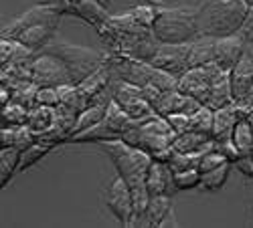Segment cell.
<instances>
[{
  "instance_id": "1",
  "label": "cell",
  "mask_w": 253,
  "mask_h": 228,
  "mask_svg": "<svg viewBox=\"0 0 253 228\" xmlns=\"http://www.w3.org/2000/svg\"><path fill=\"white\" fill-rule=\"evenodd\" d=\"M176 135L178 133L170 128L168 119L154 113L144 119H132L128 130L124 131L122 139L128 141L130 146L146 150L152 156V160L168 163V160H170V156L174 152L172 146H174Z\"/></svg>"
},
{
  "instance_id": "2",
  "label": "cell",
  "mask_w": 253,
  "mask_h": 228,
  "mask_svg": "<svg viewBox=\"0 0 253 228\" xmlns=\"http://www.w3.org/2000/svg\"><path fill=\"white\" fill-rule=\"evenodd\" d=\"M249 10L245 0H205L197 8L199 34L205 36H229L235 34Z\"/></svg>"
},
{
  "instance_id": "3",
  "label": "cell",
  "mask_w": 253,
  "mask_h": 228,
  "mask_svg": "<svg viewBox=\"0 0 253 228\" xmlns=\"http://www.w3.org/2000/svg\"><path fill=\"white\" fill-rule=\"evenodd\" d=\"M99 146L114 162L118 176H122L128 182L130 188H138V186L146 184V174H148V168L154 162L148 152L142 148H136V146H130V143L124 139L101 141Z\"/></svg>"
},
{
  "instance_id": "4",
  "label": "cell",
  "mask_w": 253,
  "mask_h": 228,
  "mask_svg": "<svg viewBox=\"0 0 253 228\" xmlns=\"http://www.w3.org/2000/svg\"><path fill=\"white\" fill-rule=\"evenodd\" d=\"M197 8L199 6H160L152 27L154 36L160 43H191L195 36H199Z\"/></svg>"
},
{
  "instance_id": "5",
  "label": "cell",
  "mask_w": 253,
  "mask_h": 228,
  "mask_svg": "<svg viewBox=\"0 0 253 228\" xmlns=\"http://www.w3.org/2000/svg\"><path fill=\"white\" fill-rule=\"evenodd\" d=\"M43 51L55 53L57 57L65 61V65L75 83H81L93 71H97L108 61V55H110V53H99L89 47H79V45L67 43V40H51Z\"/></svg>"
},
{
  "instance_id": "6",
  "label": "cell",
  "mask_w": 253,
  "mask_h": 228,
  "mask_svg": "<svg viewBox=\"0 0 253 228\" xmlns=\"http://www.w3.org/2000/svg\"><path fill=\"white\" fill-rule=\"evenodd\" d=\"M132 117L126 113L114 99H110L108 111H105V117L95 123L93 128H89L87 131H83L79 135H73L71 141H110V139H122L124 131L128 130Z\"/></svg>"
},
{
  "instance_id": "7",
  "label": "cell",
  "mask_w": 253,
  "mask_h": 228,
  "mask_svg": "<svg viewBox=\"0 0 253 228\" xmlns=\"http://www.w3.org/2000/svg\"><path fill=\"white\" fill-rule=\"evenodd\" d=\"M229 71H225L219 63L211 61V63L199 65V67H188L180 77H178V89L186 95H191L195 99H199L201 103H205L209 89L215 85V83L227 75Z\"/></svg>"
},
{
  "instance_id": "8",
  "label": "cell",
  "mask_w": 253,
  "mask_h": 228,
  "mask_svg": "<svg viewBox=\"0 0 253 228\" xmlns=\"http://www.w3.org/2000/svg\"><path fill=\"white\" fill-rule=\"evenodd\" d=\"M31 79L39 87H45V85L61 87V85H67V83H75L65 61L49 51H41L35 57L31 65Z\"/></svg>"
},
{
  "instance_id": "9",
  "label": "cell",
  "mask_w": 253,
  "mask_h": 228,
  "mask_svg": "<svg viewBox=\"0 0 253 228\" xmlns=\"http://www.w3.org/2000/svg\"><path fill=\"white\" fill-rule=\"evenodd\" d=\"M112 99L132 119H144L156 113L152 103L144 97L142 87L134 85V83H128V81H122V79L112 81Z\"/></svg>"
},
{
  "instance_id": "10",
  "label": "cell",
  "mask_w": 253,
  "mask_h": 228,
  "mask_svg": "<svg viewBox=\"0 0 253 228\" xmlns=\"http://www.w3.org/2000/svg\"><path fill=\"white\" fill-rule=\"evenodd\" d=\"M61 10L55 8L49 0L47 2H41V4H35L31 6L27 12L18 14L10 25H6L2 29V38H14V34L18 31H23L27 27H33V25H49V27H59V20H61Z\"/></svg>"
},
{
  "instance_id": "11",
  "label": "cell",
  "mask_w": 253,
  "mask_h": 228,
  "mask_svg": "<svg viewBox=\"0 0 253 228\" xmlns=\"http://www.w3.org/2000/svg\"><path fill=\"white\" fill-rule=\"evenodd\" d=\"M105 204H108L110 212L120 220V224H128V220L134 216V200H132V190L128 182L122 176H118L112 184L108 192H105Z\"/></svg>"
},
{
  "instance_id": "12",
  "label": "cell",
  "mask_w": 253,
  "mask_h": 228,
  "mask_svg": "<svg viewBox=\"0 0 253 228\" xmlns=\"http://www.w3.org/2000/svg\"><path fill=\"white\" fill-rule=\"evenodd\" d=\"M150 63L158 69H164L180 77L188 69V43H180V45L160 43Z\"/></svg>"
},
{
  "instance_id": "13",
  "label": "cell",
  "mask_w": 253,
  "mask_h": 228,
  "mask_svg": "<svg viewBox=\"0 0 253 228\" xmlns=\"http://www.w3.org/2000/svg\"><path fill=\"white\" fill-rule=\"evenodd\" d=\"M203 105V103L191 95H186L182 93L178 87L176 89H170V91H162L154 101H152V107L158 115L166 117V115H170V113H188V115H193L199 107Z\"/></svg>"
},
{
  "instance_id": "14",
  "label": "cell",
  "mask_w": 253,
  "mask_h": 228,
  "mask_svg": "<svg viewBox=\"0 0 253 228\" xmlns=\"http://www.w3.org/2000/svg\"><path fill=\"white\" fill-rule=\"evenodd\" d=\"M146 188H148L150 196H174L178 190L170 165L166 162L154 160L148 168V174H146Z\"/></svg>"
},
{
  "instance_id": "15",
  "label": "cell",
  "mask_w": 253,
  "mask_h": 228,
  "mask_svg": "<svg viewBox=\"0 0 253 228\" xmlns=\"http://www.w3.org/2000/svg\"><path fill=\"white\" fill-rule=\"evenodd\" d=\"M245 53V40L235 33L229 36H219L215 40V63H219L225 71H231Z\"/></svg>"
},
{
  "instance_id": "16",
  "label": "cell",
  "mask_w": 253,
  "mask_h": 228,
  "mask_svg": "<svg viewBox=\"0 0 253 228\" xmlns=\"http://www.w3.org/2000/svg\"><path fill=\"white\" fill-rule=\"evenodd\" d=\"M69 2H71V12L95 29L103 27L110 20V12L105 10V4H101L99 0H69Z\"/></svg>"
},
{
  "instance_id": "17",
  "label": "cell",
  "mask_w": 253,
  "mask_h": 228,
  "mask_svg": "<svg viewBox=\"0 0 253 228\" xmlns=\"http://www.w3.org/2000/svg\"><path fill=\"white\" fill-rule=\"evenodd\" d=\"M229 75H231L233 95H235V101H237L253 87V59L247 53H243V57L239 59V63L229 71Z\"/></svg>"
},
{
  "instance_id": "18",
  "label": "cell",
  "mask_w": 253,
  "mask_h": 228,
  "mask_svg": "<svg viewBox=\"0 0 253 228\" xmlns=\"http://www.w3.org/2000/svg\"><path fill=\"white\" fill-rule=\"evenodd\" d=\"M176 152H188V154H205L213 148V135L203 133L197 130H186L176 135L174 146Z\"/></svg>"
},
{
  "instance_id": "19",
  "label": "cell",
  "mask_w": 253,
  "mask_h": 228,
  "mask_svg": "<svg viewBox=\"0 0 253 228\" xmlns=\"http://www.w3.org/2000/svg\"><path fill=\"white\" fill-rule=\"evenodd\" d=\"M55 27H49V25H33V27H27V29H23V31H18L16 34H14V38L18 40V43H23V45H27L29 49H33V51H43L51 40H53V36H55Z\"/></svg>"
},
{
  "instance_id": "20",
  "label": "cell",
  "mask_w": 253,
  "mask_h": 228,
  "mask_svg": "<svg viewBox=\"0 0 253 228\" xmlns=\"http://www.w3.org/2000/svg\"><path fill=\"white\" fill-rule=\"evenodd\" d=\"M215 36H195L188 43V67H199L215 61Z\"/></svg>"
},
{
  "instance_id": "21",
  "label": "cell",
  "mask_w": 253,
  "mask_h": 228,
  "mask_svg": "<svg viewBox=\"0 0 253 228\" xmlns=\"http://www.w3.org/2000/svg\"><path fill=\"white\" fill-rule=\"evenodd\" d=\"M241 119L237 105L231 103V105H225L221 109H215V121H213V139H225L231 137L233 133V128L237 126V121Z\"/></svg>"
},
{
  "instance_id": "22",
  "label": "cell",
  "mask_w": 253,
  "mask_h": 228,
  "mask_svg": "<svg viewBox=\"0 0 253 228\" xmlns=\"http://www.w3.org/2000/svg\"><path fill=\"white\" fill-rule=\"evenodd\" d=\"M235 103V95H233V87H231V75H223L213 87L209 89L205 105H209L211 109H221L225 105Z\"/></svg>"
},
{
  "instance_id": "23",
  "label": "cell",
  "mask_w": 253,
  "mask_h": 228,
  "mask_svg": "<svg viewBox=\"0 0 253 228\" xmlns=\"http://www.w3.org/2000/svg\"><path fill=\"white\" fill-rule=\"evenodd\" d=\"M108 105H110V99H99V101L89 103V105L83 109V111H79L77 123H75V133H73V135H79V133H83V131H87L89 128L95 126V123H99V121L105 117Z\"/></svg>"
},
{
  "instance_id": "24",
  "label": "cell",
  "mask_w": 253,
  "mask_h": 228,
  "mask_svg": "<svg viewBox=\"0 0 253 228\" xmlns=\"http://www.w3.org/2000/svg\"><path fill=\"white\" fill-rule=\"evenodd\" d=\"M0 141H2V148H16V150L23 152L25 148L31 146V143L37 141V135L29 126L2 128L0 130Z\"/></svg>"
},
{
  "instance_id": "25",
  "label": "cell",
  "mask_w": 253,
  "mask_h": 228,
  "mask_svg": "<svg viewBox=\"0 0 253 228\" xmlns=\"http://www.w3.org/2000/svg\"><path fill=\"white\" fill-rule=\"evenodd\" d=\"M53 119H55V107H47V105H41V103H35L33 107H29V117H27V126L37 133L45 131L53 126Z\"/></svg>"
},
{
  "instance_id": "26",
  "label": "cell",
  "mask_w": 253,
  "mask_h": 228,
  "mask_svg": "<svg viewBox=\"0 0 253 228\" xmlns=\"http://www.w3.org/2000/svg\"><path fill=\"white\" fill-rule=\"evenodd\" d=\"M231 139H233L235 148L239 150L241 156L253 154V128H251L249 117H241L237 121V126L233 128V133H231Z\"/></svg>"
},
{
  "instance_id": "27",
  "label": "cell",
  "mask_w": 253,
  "mask_h": 228,
  "mask_svg": "<svg viewBox=\"0 0 253 228\" xmlns=\"http://www.w3.org/2000/svg\"><path fill=\"white\" fill-rule=\"evenodd\" d=\"M18 163H20V150L0 148V186H2V188L18 172Z\"/></svg>"
},
{
  "instance_id": "28",
  "label": "cell",
  "mask_w": 253,
  "mask_h": 228,
  "mask_svg": "<svg viewBox=\"0 0 253 228\" xmlns=\"http://www.w3.org/2000/svg\"><path fill=\"white\" fill-rule=\"evenodd\" d=\"M172 212V196H152L146 208V218L150 226H160V222Z\"/></svg>"
},
{
  "instance_id": "29",
  "label": "cell",
  "mask_w": 253,
  "mask_h": 228,
  "mask_svg": "<svg viewBox=\"0 0 253 228\" xmlns=\"http://www.w3.org/2000/svg\"><path fill=\"white\" fill-rule=\"evenodd\" d=\"M27 117H29V107L20 105V103H14V101L2 105V111H0V121H2V128L27 126Z\"/></svg>"
},
{
  "instance_id": "30",
  "label": "cell",
  "mask_w": 253,
  "mask_h": 228,
  "mask_svg": "<svg viewBox=\"0 0 253 228\" xmlns=\"http://www.w3.org/2000/svg\"><path fill=\"white\" fill-rule=\"evenodd\" d=\"M231 165H233V163H223V165H219V168H215V170L205 172V174H203V182H201V188L207 190V192H217V190H221L223 186L227 184Z\"/></svg>"
},
{
  "instance_id": "31",
  "label": "cell",
  "mask_w": 253,
  "mask_h": 228,
  "mask_svg": "<svg viewBox=\"0 0 253 228\" xmlns=\"http://www.w3.org/2000/svg\"><path fill=\"white\" fill-rule=\"evenodd\" d=\"M51 152V146H47V143H41V141H35L31 143L29 148H25L23 152H20V163H18V172H25L29 170L31 165H35L43 156H47Z\"/></svg>"
},
{
  "instance_id": "32",
  "label": "cell",
  "mask_w": 253,
  "mask_h": 228,
  "mask_svg": "<svg viewBox=\"0 0 253 228\" xmlns=\"http://www.w3.org/2000/svg\"><path fill=\"white\" fill-rule=\"evenodd\" d=\"M213 121H215V109L209 105H203L191 115V130L203 131V133H213Z\"/></svg>"
},
{
  "instance_id": "33",
  "label": "cell",
  "mask_w": 253,
  "mask_h": 228,
  "mask_svg": "<svg viewBox=\"0 0 253 228\" xmlns=\"http://www.w3.org/2000/svg\"><path fill=\"white\" fill-rule=\"evenodd\" d=\"M201 156L203 154H188V152H172L170 160H168V165L172 168V172H182V170H193L199 168L201 163Z\"/></svg>"
},
{
  "instance_id": "34",
  "label": "cell",
  "mask_w": 253,
  "mask_h": 228,
  "mask_svg": "<svg viewBox=\"0 0 253 228\" xmlns=\"http://www.w3.org/2000/svg\"><path fill=\"white\" fill-rule=\"evenodd\" d=\"M203 182V174L199 168L193 170H182V172H174V184H176V190H193L199 188Z\"/></svg>"
},
{
  "instance_id": "35",
  "label": "cell",
  "mask_w": 253,
  "mask_h": 228,
  "mask_svg": "<svg viewBox=\"0 0 253 228\" xmlns=\"http://www.w3.org/2000/svg\"><path fill=\"white\" fill-rule=\"evenodd\" d=\"M223 163H231V162H229L219 150H215V141H213V148L201 156L199 170H201V174H205V172H211V170L219 168V165H223Z\"/></svg>"
},
{
  "instance_id": "36",
  "label": "cell",
  "mask_w": 253,
  "mask_h": 228,
  "mask_svg": "<svg viewBox=\"0 0 253 228\" xmlns=\"http://www.w3.org/2000/svg\"><path fill=\"white\" fill-rule=\"evenodd\" d=\"M37 103L41 105H47V107H57L61 103V97H59V87H37Z\"/></svg>"
},
{
  "instance_id": "37",
  "label": "cell",
  "mask_w": 253,
  "mask_h": 228,
  "mask_svg": "<svg viewBox=\"0 0 253 228\" xmlns=\"http://www.w3.org/2000/svg\"><path fill=\"white\" fill-rule=\"evenodd\" d=\"M166 119H168L170 128H172L176 133H182V131H186V130H191V115H188V113H182V111L170 113V115H166Z\"/></svg>"
},
{
  "instance_id": "38",
  "label": "cell",
  "mask_w": 253,
  "mask_h": 228,
  "mask_svg": "<svg viewBox=\"0 0 253 228\" xmlns=\"http://www.w3.org/2000/svg\"><path fill=\"white\" fill-rule=\"evenodd\" d=\"M237 34L245 40V45H247V43H253V4L249 6V10H247V14H245V20H243L241 29L237 31Z\"/></svg>"
},
{
  "instance_id": "39",
  "label": "cell",
  "mask_w": 253,
  "mask_h": 228,
  "mask_svg": "<svg viewBox=\"0 0 253 228\" xmlns=\"http://www.w3.org/2000/svg\"><path fill=\"white\" fill-rule=\"evenodd\" d=\"M235 105H237V111L241 117H251L253 115V87L241 97L235 101Z\"/></svg>"
},
{
  "instance_id": "40",
  "label": "cell",
  "mask_w": 253,
  "mask_h": 228,
  "mask_svg": "<svg viewBox=\"0 0 253 228\" xmlns=\"http://www.w3.org/2000/svg\"><path fill=\"white\" fill-rule=\"evenodd\" d=\"M233 165L241 172V176H245V178H253V154H249V156H241Z\"/></svg>"
},
{
  "instance_id": "41",
  "label": "cell",
  "mask_w": 253,
  "mask_h": 228,
  "mask_svg": "<svg viewBox=\"0 0 253 228\" xmlns=\"http://www.w3.org/2000/svg\"><path fill=\"white\" fill-rule=\"evenodd\" d=\"M160 226H178V222H176V218H174V212L168 214V216L160 222Z\"/></svg>"
},
{
  "instance_id": "42",
  "label": "cell",
  "mask_w": 253,
  "mask_h": 228,
  "mask_svg": "<svg viewBox=\"0 0 253 228\" xmlns=\"http://www.w3.org/2000/svg\"><path fill=\"white\" fill-rule=\"evenodd\" d=\"M245 2H247V4H249V6H251V4H253V0H245Z\"/></svg>"
},
{
  "instance_id": "43",
  "label": "cell",
  "mask_w": 253,
  "mask_h": 228,
  "mask_svg": "<svg viewBox=\"0 0 253 228\" xmlns=\"http://www.w3.org/2000/svg\"><path fill=\"white\" fill-rule=\"evenodd\" d=\"M249 121H251V128H253V115H251V117H249Z\"/></svg>"
},
{
  "instance_id": "44",
  "label": "cell",
  "mask_w": 253,
  "mask_h": 228,
  "mask_svg": "<svg viewBox=\"0 0 253 228\" xmlns=\"http://www.w3.org/2000/svg\"><path fill=\"white\" fill-rule=\"evenodd\" d=\"M249 224H251V226H253V214H251V220H249Z\"/></svg>"
}]
</instances>
